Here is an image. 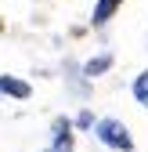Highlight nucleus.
<instances>
[{
  "label": "nucleus",
  "mask_w": 148,
  "mask_h": 152,
  "mask_svg": "<svg viewBox=\"0 0 148 152\" xmlns=\"http://www.w3.org/2000/svg\"><path fill=\"white\" fill-rule=\"evenodd\" d=\"M94 138H98L105 148H112V152H134V138H130V130H126V123H123V120H116V116L98 120Z\"/></svg>",
  "instance_id": "nucleus-1"
},
{
  "label": "nucleus",
  "mask_w": 148,
  "mask_h": 152,
  "mask_svg": "<svg viewBox=\"0 0 148 152\" xmlns=\"http://www.w3.org/2000/svg\"><path fill=\"white\" fill-rule=\"evenodd\" d=\"M72 120L69 116H54L51 123V148L47 152H76V134H72Z\"/></svg>",
  "instance_id": "nucleus-2"
},
{
  "label": "nucleus",
  "mask_w": 148,
  "mask_h": 152,
  "mask_svg": "<svg viewBox=\"0 0 148 152\" xmlns=\"http://www.w3.org/2000/svg\"><path fill=\"white\" fill-rule=\"evenodd\" d=\"M33 94V87L25 83V80H18V76H0V98H15V102H25Z\"/></svg>",
  "instance_id": "nucleus-3"
},
{
  "label": "nucleus",
  "mask_w": 148,
  "mask_h": 152,
  "mask_svg": "<svg viewBox=\"0 0 148 152\" xmlns=\"http://www.w3.org/2000/svg\"><path fill=\"white\" fill-rule=\"evenodd\" d=\"M112 65H116L112 54H108V51H98L94 58H87V62H83V76H87V80H98V76H105Z\"/></svg>",
  "instance_id": "nucleus-4"
},
{
  "label": "nucleus",
  "mask_w": 148,
  "mask_h": 152,
  "mask_svg": "<svg viewBox=\"0 0 148 152\" xmlns=\"http://www.w3.org/2000/svg\"><path fill=\"white\" fill-rule=\"evenodd\" d=\"M123 4V0H98V7H94V18H90V22H94V29H101L108 18L116 15V7Z\"/></svg>",
  "instance_id": "nucleus-5"
},
{
  "label": "nucleus",
  "mask_w": 148,
  "mask_h": 152,
  "mask_svg": "<svg viewBox=\"0 0 148 152\" xmlns=\"http://www.w3.org/2000/svg\"><path fill=\"white\" fill-rule=\"evenodd\" d=\"M130 91H134V98H137V105H144V109H148V69L134 76V83H130Z\"/></svg>",
  "instance_id": "nucleus-6"
},
{
  "label": "nucleus",
  "mask_w": 148,
  "mask_h": 152,
  "mask_svg": "<svg viewBox=\"0 0 148 152\" xmlns=\"http://www.w3.org/2000/svg\"><path fill=\"white\" fill-rule=\"evenodd\" d=\"M72 127H76V130H94L98 127V120H94V112H76V116H72Z\"/></svg>",
  "instance_id": "nucleus-7"
}]
</instances>
